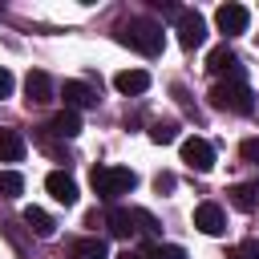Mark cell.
Listing matches in <instances>:
<instances>
[{"label":"cell","mask_w":259,"mask_h":259,"mask_svg":"<svg viewBox=\"0 0 259 259\" xmlns=\"http://www.w3.org/2000/svg\"><path fill=\"white\" fill-rule=\"evenodd\" d=\"M89 186L97 190L101 202H113V198H121V194H130L138 186V174L125 170V166H93L89 170Z\"/></svg>","instance_id":"cell-1"},{"label":"cell","mask_w":259,"mask_h":259,"mask_svg":"<svg viewBox=\"0 0 259 259\" xmlns=\"http://www.w3.org/2000/svg\"><path fill=\"white\" fill-rule=\"evenodd\" d=\"M121 40H125V45H134L142 57H162V49H166V32H162V24H158V20H150V16L130 20V24H125V32H121Z\"/></svg>","instance_id":"cell-2"},{"label":"cell","mask_w":259,"mask_h":259,"mask_svg":"<svg viewBox=\"0 0 259 259\" xmlns=\"http://www.w3.org/2000/svg\"><path fill=\"white\" fill-rule=\"evenodd\" d=\"M210 105L214 109H231V113H251L255 109V93L243 81H219L210 89Z\"/></svg>","instance_id":"cell-3"},{"label":"cell","mask_w":259,"mask_h":259,"mask_svg":"<svg viewBox=\"0 0 259 259\" xmlns=\"http://www.w3.org/2000/svg\"><path fill=\"white\" fill-rule=\"evenodd\" d=\"M182 162L194 170V174H210L214 170V146L206 138H182Z\"/></svg>","instance_id":"cell-4"},{"label":"cell","mask_w":259,"mask_h":259,"mask_svg":"<svg viewBox=\"0 0 259 259\" xmlns=\"http://www.w3.org/2000/svg\"><path fill=\"white\" fill-rule=\"evenodd\" d=\"M206 73L227 77V81H243V65H239V57H235L231 45H219V49L206 53Z\"/></svg>","instance_id":"cell-5"},{"label":"cell","mask_w":259,"mask_h":259,"mask_svg":"<svg viewBox=\"0 0 259 259\" xmlns=\"http://www.w3.org/2000/svg\"><path fill=\"white\" fill-rule=\"evenodd\" d=\"M206 40V20L198 16V12H190V8H182L178 12V45L190 53V49H198Z\"/></svg>","instance_id":"cell-6"},{"label":"cell","mask_w":259,"mask_h":259,"mask_svg":"<svg viewBox=\"0 0 259 259\" xmlns=\"http://www.w3.org/2000/svg\"><path fill=\"white\" fill-rule=\"evenodd\" d=\"M214 24H219V32H223V36H239V32H247V24H251V12H247L243 4H219V12H214Z\"/></svg>","instance_id":"cell-7"},{"label":"cell","mask_w":259,"mask_h":259,"mask_svg":"<svg viewBox=\"0 0 259 259\" xmlns=\"http://www.w3.org/2000/svg\"><path fill=\"white\" fill-rule=\"evenodd\" d=\"M194 227H198L202 235H223V231H227L223 206H219V202H198V206H194Z\"/></svg>","instance_id":"cell-8"},{"label":"cell","mask_w":259,"mask_h":259,"mask_svg":"<svg viewBox=\"0 0 259 259\" xmlns=\"http://www.w3.org/2000/svg\"><path fill=\"white\" fill-rule=\"evenodd\" d=\"M61 97H65V109H73V113L97 105V89L85 85V81H65V85H61Z\"/></svg>","instance_id":"cell-9"},{"label":"cell","mask_w":259,"mask_h":259,"mask_svg":"<svg viewBox=\"0 0 259 259\" xmlns=\"http://www.w3.org/2000/svg\"><path fill=\"white\" fill-rule=\"evenodd\" d=\"M45 190H49L61 206H73V202H77V182H73L65 170H53V174L45 178Z\"/></svg>","instance_id":"cell-10"},{"label":"cell","mask_w":259,"mask_h":259,"mask_svg":"<svg viewBox=\"0 0 259 259\" xmlns=\"http://www.w3.org/2000/svg\"><path fill=\"white\" fill-rule=\"evenodd\" d=\"M113 89L125 93V97H138V93L150 89V73H146V69H121V73L113 77Z\"/></svg>","instance_id":"cell-11"},{"label":"cell","mask_w":259,"mask_h":259,"mask_svg":"<svg viewBox=\"0 0 259 259\" xmlns=\"http://www.w3.org/2000/svg\"><path fill=\"white\" fill-rule=\"evenodd\" d=\"M24 93H28V101H32V105H45V101H53V81H49V73H40V69H28V77H24Z\"/></svg>","instance_id":"cell-12"},{"label":"cell","mask_w":259,"mask_h":259,"mask_svg":"<svg viewBox=\"0 0 259 259\" xmlns=\"http://www.w3.org/2000/svg\"><path fill=\"white\" fill-rule=\"evenodd\" d=\"M105 227H109V235H113V239H130V235L138 231V223H134V210H130V206H109Z\"/></svg>","instance_id":"cell-13"},{"label":"cell","mask_w":259,"mask_h":259,"mask_svg":"<svg viewBox=\"0 0 259 259\" xmlns=\"http://www.w3.org/2000/svg\"><path fill=\"white\" fill-rule=\"evenodd\" d=\"M24 223H28V231L36 239H53L57 235V219L49 210H40V206H24Z\"/></svg>","instance_id":"cell-14"},{"label":"cell","mask_w":259,"mask_h":259,"mask_svg":"<svg viewBox=\"0 0 259 259\" xmlns=\"http://www.w3.org/2000/svg\"><path fill=\"white\" fill-rule=\"evenodd\" d=\"M24 138H20V130H4L0 125V162H20L24 158Z\"/></svg>","instance_id":"cell-15"},{"label":"cell","mask_w":259,"mask_h":259,"mask_svg":"<svg viewBox=\"0 0 259 259\" xmlns=\"http://www.w3.org/2000/svg\"><path fill=\"white\" fill-rule=\"evenodd\" d=\"M49 134H57V138H77V134H81V113L61 109V113L49 121Z\"/></svg>","instance_id":"cell-16"},{"label":"cell","mask_w":259,"mask_h":259,"mask_svg":"<svg viewBox=\"0 0 259 259\" xmlns=\"http://www.w3.org/2000/svg\"><path fill=\"white\" fill-rule=\"evenodd\" d=\"M69 259H109V247H105V239H77Z\"/></svg>","instance_id":"cell-17"},{"label":"cell","mask_w":259,"mask_h":259,"mask_svg":"<svg viewBox=\"0 0 259 259\" xmlns=\"http://www.w3.org/2000/svg\"><path fill=\"white\" fill-rule=\"evenodd\" d=\"M227 194H231V202H235L239 210H255V206H259V186H255V182H239V186H231Z\"/></svg>","instance_id":"cell-18"},{"label":"cell","mask_w":259,"mask_h":259,"mask_svg":"<svg viewBox=\"0 0 259 259\" xmlns=\"http://www.w3.org/2000/svg\"><path fill=\"white\" fill-rule=\"evenodd\" d=\"M24 194V174L20 170H0V198H20Z\"/></svg>","instance_id":"cell-19"},{"label":"cell","mask_w":259,"mask_h":259,"mask_svg":"<svg viewBox=\"0 0 259 259\" xmlns=\"http://www.w3.org/2000/svg\"><path fill=\"white\" fill-rule=\"evenodd\" d=\"M150 142H158V146H170V142H178V125H174V121H154V130H150Z\"/></svg>","instance_id":"cell-20"},{"label":"cell","mask_w":259,"mask_h":259,"mask_svg":"<svg viewBox=\"0 0 259 259\" xmlns=\"http://www.w3.org/2000/svg\"><path fill=\"white\" fill-rule=\"evenodd\" d=\"M134 223H138V231H146V235H158V219H154L150 210H134Z\"/></svg>","instance_id":"cell-21"},{"label":"cell","mask_w":259,"mask_h":259,"mask_svg":"<svg viewBox=\"0 0 259 259\" xmlns=\"http://www.w3.org/2000/svg\"><path fill=\"white\" fill-rule=\"evenodd\" d=\"M231 259H259V239H247L243 247H235Z\"/></svg>","instance_id":"cell-22"},{"label":"cell","mask_w":259,"mask_h":259,"mask_svg":"<svg viewBox=\"0 0 259 259\" xmlns=\"http://www.w3.org/2000/svg\"><path fill=\"white\" fill-rule=\"evenodd\" d=\"M239 154H243V162H259V138H247L239 146Z\"/></svg>","instance_id":"cell-23"},{"label":"cell","mask_w":259,"mask_h":259,"mask_svg":"<svg viewBox=\"0 0 259 259\" xmlns=\"http://www.w3.org/2000/svg\"><path fill=\"white\" fill-rule=\"evenodd\" d=\"M154 190H158V194H162V190H174V174H158V178H154Z\"/></svg>","instance_id":"cell-24"},{"label":"cell","mask_w":259,"mask_h":259,"mask_svg":"<svg viewBox=\"0 0 259 259\" xmlns=\"http://www.w3.org/2000/svg\"><path fill=\"white\" fill-rule=\"evenodd\" d=\"M12 85H16V81H12V73H8V69H0V97H8V93H12Z\"/></svg>","instance_id":"cell-25"},{"label":"cell","mask_w":259,"mask_h":259,"mask_svg":"<svg viewBox=\"0 0 259 259\" xmlns=\"http://www.w3.org/2000/svg\"><path fill=\"white\" fill-rule=\"evenodd\" d=\"M117 259H146V255H142V251H130V247H125V251H121Z\"/></svg>","instance_id":"cell-26"}]
</instances>
